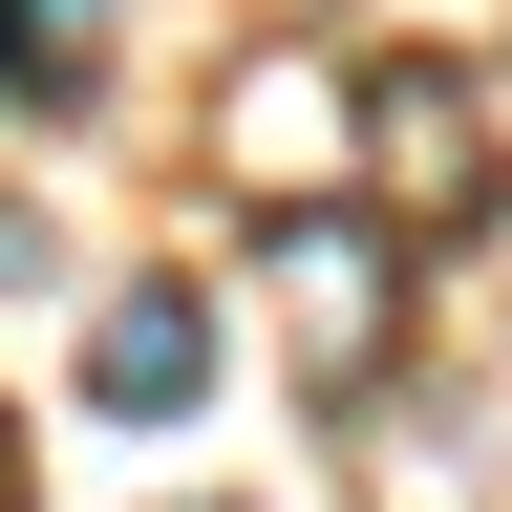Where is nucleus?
<instances>
[{
  "instance_id": "f257e3e1",
  "label": "nucleus",
  "mask_w": 512,
  "mask_h": 512,
  "mask_svg": "<svg viewBox=\"0 0 512 512\" xmlns=\"http://www.w3.org/2000/svg\"><path fill=\"white\" fill-rule=\"evenodd\" d=\"M256 278L299 299V384H363V363H384V235H363V214H278Z\"/></svg>"
},
{
  "instance_id": "f03ea898",
  "label": "nucleus",
  "mask_w": 512,
  "mask_h": 512,
  "mask_svg": "<svg viewBox=\"0 0 512 512\" xmlns=\"http://www.w3.org/2000/svg\"><path fill=\"white\" fill-rule=\"evenodd\" d=\"M192 384H214V299H171V278H150V299H107V320H86V406H107V427H171Z\"/></svg>"
},
{
  "instance_id": "7ed1b4c3",
  "label": "nucleus",
  "mask_w": 512,
  "mask_h": 512,
  "mask_svg": "<svg viewBox=\"0 0 512 512\" xmlns=\"http://www.w3.org/2000/svg\"><path fill=\"white\" fill-rule=\"evenodd\" d=\"M107 86V0H0V107H86Z\"/></svg>"
}]
</instances>
